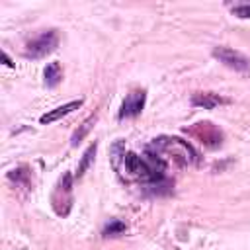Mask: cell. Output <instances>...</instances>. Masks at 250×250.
Returning <instances> with one entry per match:
<instances>
[{"mask_svg":"<svg viewBox=\"0 0 250 250\" xmlns=\"http://www.w3.org/2000/svg\"><path fill=\"white\" fill-rule=\"evenodd\" d=\"M2 59H4V62H6L8 66H12V62H10V59H8V55H6V53H2Z\"/></svg>","mask_w":250,"mask_h":250,"instance_id":"cell-11","label":"cell"},{"mask_svg":"<svg viewBox=\"0 0 250 250\" xmlns=\"http://www.w3.org/2000/svg\"><path fill=\"white\" fill-rule=\"evenodd\" d=\"M94 154H96V143H94V145H90V146H88V150L84 152L82 162H80V166H78V170H76V176H82V174L86 172V168H88V166H90V162L94 160Z\"/></svg>","mask_w":250,"mask_h":250,"instance_id":"cell-8","label":"cell"},{"mask_svg":"<svg viewBox=\"0 0 250 250\" xmlns=\"http://www.w3.org/2000/svg\"><path fill=\"white\" fill-rule=\"evenodd\" d=\"M92 121H94V119H88V121H86L82 127H80V131H76V133L72 135V139H70V145H72V146H76V145H78V143L84 139V135H86V133L90 131V127H92Z\"/></svg>","mask_w":250,"mask_h":250,"instance_id":"cell-9","label":"cell"},{"mask_svg":"<svg viewBox=\"0 0 250 250\" xmlns=\"http://www.w3.org/2000/svg\"><path fill=\"white\" fill-rule=\"evenodd\" d=\"M43 76H45V84H47V88H55V86L62 80L61 64H59V62H49V64L45 66Z\"/></svg>","mask_w":250,"mask_h":250,"instance_id":"cell-6","label":"cell"},{"mask_svg":"<svg viewBox=\"0 0 250 250\" xmlns=\"http://www.w3.org/2000/svg\"><path fill=\"white\" fill-rule=\"evenodd\" d=\"M82 105V100H72V102H68V104H64V105H59V107H55V109H51L49 113H43L41 117H39V121L45 125V123H53V121H57V119H61V117H64V115H68L70 111H74V109H78Z\"/></svg>","mask_w":250,"mask_h":250,"instance_id":"cell-5","label":"cell"},{"mask_svg":"<svg viewBox=\"0 0 250 250\" xmlns=\"http://www.w3.org/2000/svg\"><path fill=\"white\" fill-rule=\"evenodd\" d=\"M145 102H146V92L145 90H133L123 100L121 109H119V117L121 119H125V117H137L143 111Z\"/></svg>","mask_w":250,"mask_h":250,"instance_id":"cell-3","label":"cell"},{"mask_svg":"<svg viewBox=\"0 0 250 250\" xmlns=\"http://www.w3.org/2000/svg\"><path fill=\"white\" fill-rule=\"evenodd\" d=\"M59 45V35L55 29H49L45 33H41L39 37L31 39L27 43V49H25V57L27 59H41L49 53H53Z\"/></svg>","mask_w":250,"mask_h":250,"instance_id":"cell-1","label":"cell"},{"mask_svg":"<svg viewBox=\"0 0 250 250\" xmlns=\"http://www.w3.org/2000/svg\"><path fill=\"white\" fill-rule=\"evenodd\" d=\"M227 102H229L227 98H221L219 94H213V92H197L191 96V105L203 107V109H213V107L227 104Z\"/></svg>","mask_w":250,"mask_h":250,"instance_id":"cell-4","label":"cell"},{"mask_svg":"<svg viewBox=\"0 0 250 250\" xmlns=\"http://www.w3.org/2000/svg\"><path fill=\"white\" fill-rule=\"evenodd\" d=\"M232 14L238 18H250V4H236L232 6Z\"/></svg>","mask_w":250,"mask_h":250,"instance_id":"cell-10","label":"cell"},{"mask_svg":"<svg viewBox=\"0 0 250 250\" xmlns=\"http://www.w3.org/2000/svg\"><path fill=\"white\" fill-rule=\"evenodd\" d=\"M213 57L223 62L225 66L238 70V72H250V59L246 55H242L240 51L229 49V47H215L213 49Z\"/></svg>","mask_w":250,"mask_h":250,"instance_id":"cell-2","label":"cell"},{"mask_svg":"<svg viewBox=\"0 0 250 250\" xmlns=\"http://www.w3.org/2000/svg\"><path fill=\"white\" fill-rule=\"evenodd\" d=\"M125 230H127L125 223H121V221H109V223L104 227L102 234H104V236H119V234H123Z\"/></svg>","mask_w":250,"mask_h":250,"instance_id":"cell-7","label":"cell"}]
</instances>
